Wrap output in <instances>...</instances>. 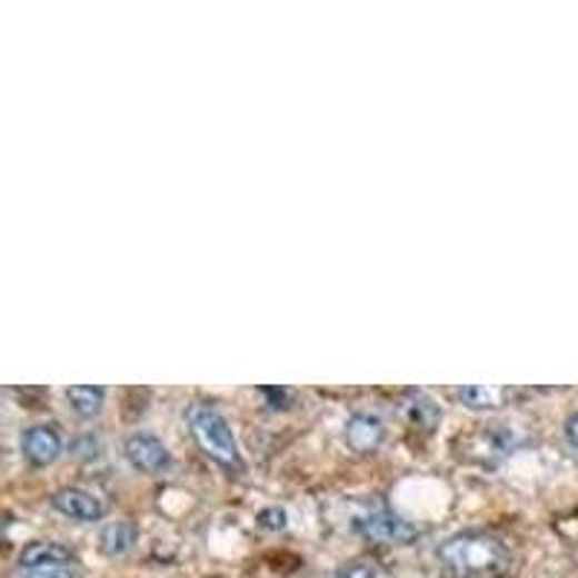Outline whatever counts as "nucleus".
Segmentation results:
<instances>
[{"label":"nucleus","mask_w":578,"mask_h":578,"mask_svg":"<svg viewBox=\"0 0 578 578\" xmlns=\"http://www.w3.org/2000/svg\"><path fill=\"white\" fill-rule=\"evenodd\" d=\"M564 437H567V442L578 451V411L570 413L567 422H564Z\"/></svg>","instance_id":"17"},{"label":"nucleus","mask_w":578,"mask_h":578,"mask_svg":"<svg viewBox=\"0 0 578 578\" xmlns=\"http://www.w3.org/2000/svg\"><path fill=\"white\" fill-rule=\"evenodd\" d=\"M124 457L142 475H162L171 466V455L153 434H130L124 440Z\"/></svg>","instance_id":"4"},{"label":"nucleus","mask_w":578,"mask_h":578,"mask_svg":"<svg viewBox=\"0 0 578 578\" xmlns=\"http://www.w3.org/2000/svg\"><path fill=\"white\" fill-rule=\"evenodd\" d=\"M72 561V552L64 544L56 541H36L29 544L21 552V567L23 570H41V567H67Z\"/></svg>","instance_id":"8"},{"label":"nucleus","mask_w":578,"mask_h":578,"mask_svg":"<svg viewBox=\"0 0 578 578\" xmlns=\"http://www.w3.org/2000/svg\"><path fill=\"white\" fill-rule=\"evenodd\" d=\"M137 538V524H130V520H113V524H108V527L99 532V549L108 558H122L133 549Z\"/></svg>","instance_id":"9"},{"label":"nucleus","mask_w":578,"mask_h":578,"mask_svg":"<svg viewBox=\"0 0 578 578\" xmlns=\"http://www.w3.org/2000/svg\"><path fill=\"white\" fill-rule=\"evenodd\" d=\"M460 402L471 411H491V408H500L509 397V388H498V385H466L460 388Z\"/></svg>","instance_id":"11"},{"label":"nucleus","mask_w":578,"mask_h":578,"mask_svg":"<svg viewBox=\"0 0 578 578\" xmlns=\"http://www.w3.org/2000/svg\"><path fill=\"white\" fill-rule=\"evenodd\" d=\"M440 561L451 578H504L512 552L491 532L451 535L440 547Z\"/></svg>","instance_id":"1"},{"label":"nucleus","mask_w":578,"mask_h":578,"mask_svg":"<svg viewBox=\"0 0 578 578\" xmlns=\"http://www.w3.org/2000/svg\"><path fill=\"white\" fill-rule=\"evenodd\" d=\"M359 535H365L373 544H388V547H408L419 538V529L402 515L390 512V509H376V512L361 515L356 520Z\"/></svg>","instance_id":"3"},{"label":"nucleus","mask_w":578,"mask_h":578,"mask_svg":"<svg viewBox=\"0 0 578 578\" xmlns=\"http://www.w3.org/2000/svg\"><path fill=\"white\" fill-rule=\"evenodd\" d=\"M61 451H64V442H61L56 426H32L23 431L21 455L29 466H36V469L52 466L61 457Z\"/></svg>","instance_id":"6"},{"label":"nucleus","mask_w":578,"mask_h":578,"mask_svg":"<svg viewBox=\"0 0 578 578\" xmlns=\"http://www.w3.org/2000/svg\"><path fill=\"white\" fill-rule=\"evenodd\" d=\"M336 578H382V572H379L373 561H350L339 567Z\"/></svg>","instance_id":"13"},{"label":"nucleus","mask_w":578,"mask_h":578,"mask_svg":"<svg viewBox=\"0 0 578 578\" xmlns=\"http://www.w3.org/2000/svg\"><path fill=\"white\" fill-rule=\"evenodd\" d=\"M23 578H76L70 567H41V570H29Z\"/></svg>","instance_id":"15"},{"label":"nucleus","mask_w":578,"mask_h":578,"mask_svg":"<svg viewBox=\"0 0 578 578\" xmlns=\"http://www.w3.org/2000/svg\"><path fill=\"white\" fill-rule=\"evenodd\" d=\"M388 440V428L376 413H353L345 422V442L356 455H376Z\"/></svg>","instance_id":"5"},{"label":"nucleus","mask_w":578,"mask_h":578,"mask_svg":"<svg viewBox=\"0 0 578 578\" xmlns=\"http://www.w3.org/2000/svg\"><path fill=\"white\" fill-rule=\"evenodd\" d=\"M50 504L56 512H61L70 520H79V524H96V520L104 518V504L96 498L93 491L76 489V486L58 489L50 498Z\"/></svg>","instance_id":"7"},{"label":"nucleus","mask_w":578,"mask_h":578,"mask_svg":"<svg viewBox=\"0 0 578 578\" xmlns=\"http://www.w3.org/2000/svg\"><path fill=\"white\" fill-rule=\"evenodd\" d=\"M67 402L81 419H93L101 413V405H104V388L99 385H72L67 388Z\"/></svg>","instance_id":"12"},{"label":"nucleus","mask_w":578,"mask_h":578,"mask_svg":"<svg viewBox=\"0 0 578 578\" xmlns=\"http://www.w3.org/2000/svg\"><path fill=\"white\" fill-rule=\"evenodd\" d=\"M402 413L413 428H419V431H434V428L440 426L442 419L440 405L434 402L431 397H426V393H419V390L405 399Z\"/></svg>","instance_id":"10"},{"label":"nucleus","mask_w":578,"mask_h":578,"mask_svg":"<svg viewBox=\"0 0 578 578\" xmlns=\"http://www.w3.org/2000/svg\"><path fill=\"white\" fill-rule=\"evenodd\" d=\"M263 397L269 399V405H272V408H287L289 390L287 388H263Z\"/></svg>","instance_id":"16"},{"label":"nucleus","mask_w":578,"mask_h":578,"mask_svg":"<svg viewBox=\"0 0 578 578\" xmlns=\"http://www.w3.org/2000/svg\"><path fill=\"white\" fill-rule=\"evenodd\" d=\"M258 524L263 529H272V532H278V529H287V512H283V509H278V506L260 509Z\"/></svg>","instance_id":"14"},{"label":"nucleus","mask_w":578,"mask_h":578,"mask_svg":"<svg viewBox=\"0 0 578 578\" xmlns=\"http://www.w3.org/2000/svg\"><path fill=\"white\" fill-rule=\"evenodd\" d=\"M188 428L195 434L197 446H200L220 469H226L229 475H240V471H243V457H240L235 431H231V426L226 422L223 413L217 411L215 405H191V411H188Z\"/></svg>","instance_id":"2"}]
</instances>
